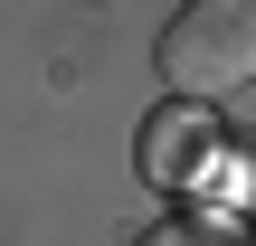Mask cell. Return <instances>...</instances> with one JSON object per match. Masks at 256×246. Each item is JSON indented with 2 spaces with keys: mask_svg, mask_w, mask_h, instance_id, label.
Returning a JSON list of instances; mask_svg holds the SVG:
<instances>
[{
  "mask_svg": "<svg viewBox=\"0 0 256 246\" xmlns=\"http://www.w3.org/2000/svg\"><path fill=\"white\" fill-rule=\"evenodd\" d=\"M162 76L180 104L256 85V0H180V19L162 28Z\"/></svg>",
  "mask_w": 256,
  "mask_h": 246,
  "instance_id": "1",
  "label": "cell"
},
{
  "mask_svg": "<svg viewBox=\"0 0 256 246\" xmlns=\"http://www.w3.org/2000/svg\"><path fill=\"white\" fill-rule=\"evenodd\" d=\"M142 246H256V228L228 218V209H180V218H162Z\"/></svg>",
  "mask_w": 256,
  "mask_h": 246,
  "instance_id": "3",
  "label": "cell"
},
{
  "mask_svg": "<svg viewBox=\"0 0 256 246\" xmlns=\"http://www.w3.org/2000/svg\"><path fill=\"white\" fill-rule=\"evenodd\" d=\"M218 161V123H209V104H162L152 123H142V180L152 190H190L200 171Z\"/></svg>",
  "mask_w": 256,
  "mask_h": 246,
  "instance_id": "2",
  "label": "cell"
}]
</instances>
